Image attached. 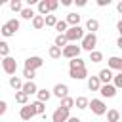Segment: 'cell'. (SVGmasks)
Masks as SVG:
<instances>
[{
	"mask_svg": "<svg viewBox=\"0 0 122 122\" xmlns=\"http://www.w3.org/2000/svg\"><path fill=\"white\" fill-rule=\"evenodd\" d=\"M19 116H21V120H25V122H29V120L34 116V112H32V109H30V105H29V103L21 107V111H19Z\"/></svg>",
	"mask_w": 122,
	"mask_h": 122,
	"instance_id": "cell-14",
	"label": "cell"
},
{
	"mask_svg": "<svg viewBox=\"0 0 122 122\" xmlns=\"http://www.w3.org/2000/svg\"><path fill=\"white\" fill-rule=\"evenodd\" d=\"M120 120V112L116 109H109L107 111V122H118Z\"/></svg>",
	"mask_w": 122,
	"mask_h": 122,
	"instance_id": "cell-22",
	"label": "cell"
},
{
	"mask_svg": "<svg viewBox=\"0 0 122 122\" xmlns=\"http://www.w3.org/2000/svg\"><path fill=\"white\" fill-rule=\"evenodd\" d=\"M2 69H4V72L6 74H15V71H17V61L11 57V55H8V57H2Z\"/></svg>",
	"mask_w": 122,
	"mask_h": 122,
	"instance_id": "cell-5",
	"label": "cell"
},
{
	"mask_svg": "<svg viewBox=\"0 0 122 122\" xmlns=\"http://www.w3.org/2000/svg\"><path fill=\"white\" fill-rule=\"evenodd\" d=\"M116 29H118V32H122V21H118V23H116Z\"/></svg>",
	"mask_w": 122,
	"mask_h": 122,
	"instance_id": "cell-46",
	"label": "cell"
},
{
	"mask_svg": "<svg viewBox=\"0 0 122 122\" xmlns=\"http://www.w3.org/2000/svg\"><path fill=\"white\" fill-rule=\"evenodd\" d=\"M109 4H111V0H97V6H101V8L103 6H109Z\"/></svg>",
	"mask_w": 122,
	"mask_h": 122,
	"instance_id": "cell-41",
	"label": "cell"
},
{
	"mask_svg": "<svg viewBox=\"0 0 122 122\" xmlns=\"http://www.w3.org/2000/svg\"><path fill=\"white\" fill-rule=\"evenodd\" d=\"M15 101H17L19 105H27V103H29V95H25V93L19 90V92H15Z\"/></svg>",
	"mask_w": 122,
	"mask_h": 122,
	"instance_id": "cell-29",
	"label": "cell"
},
{
	"mask_svg": "<svg viewBox=\"0 0 122 122\" xmlns=\"http://www.w3.org/2000/svg\"><path fill=\"white\" fill-rule=\"evenodd\" d=\"M23 76L27 78V82H29V80H34V76H36V71H30V69H23Z\"/></svg>",
	"mask_w": 122,
	"mask_h": 122,
	"instance_id": "cell-38",
	"label": "cell"
},
{
	"mask_svg": "<svg viewBox=\"0 0 122 122\" xmlns=\"http://www.w3.org/2000/svg\"><path fill=\"white\" fill-rule=\"evenodd\" d=\"M88 97H84V95H80V97H76L74 99V107L76 109H88Z\"/></svg>",
	"mask_w": 122,
	"mask_h": 122,
	"instance_id": "cell-25",
	"label": "cell"
},
{
	"mask_svg": "<svg viewBox=\"0 0 122 122\" xmlns=\"http://www.w3.org/2000/svg\"><path fill=\"white\" fill-rule=\"evenodd\" d=\"M116 88L112 86V84H101V88H99V93H101V97H114L116 95Z\"/></svg>",
	"mask_w": 122,
	"mask_h": 122,
	"instance_id": "cell-11",
	"label": "cell"
},
{
	"mask_svg": "<svg viewBox=\"0 0 122 122\" xmlns=\"http://www.w3.org/2000/svg\"><path fill=\"white\" fill-rule=\"evenodd\" d=\"M80 46H76V44H67L63 50H61V55L63 57H67V59H74V57H80Z\"/></svg>",
	"mask_w": 122,
	"mask_h": 122,
	"instance_id": "cell-4",
	"label": "cell"
},
{
	"mask_svg": "<svg viewBox=\"0 0 122 122\" xmlns=\"http://www.w3.org/2000/svg\"><path fill=\"white\" fill-rule=\"evenodd\" d=\"M90 61H92V63H101V61H103V53L97 51V50L90 51Z\"/></svg>",
	"mask_w": 122,
	"mask_h": 122,
	"instance_id": "cell-28",
	"label": "cell"
},
{
	"mask_svg": "<svg viewBox=\"0 0 122 122\" xmlns=\"http://www.w3.org/2000/svg\"><path fill=\"white\" fill-rule=\"evenodd\" d=\"M19 25H21V23H19V19H10V21H6V27H8L13 34L19 30Z\"/></svg>",
	"mask_w": 122,
	"mask_h": 122,
	"instance_id": "cell-27",
	"label": "cell"
},
{
	"mask_svg": "<svg viewBox=\"0 0 122 122\" xmlns=\"http://www.w3.org/2000/svg\"><path fill=\"white\" fill-rule=\"evenodd\" d=\"M116 48H120V50H122V36L116 40Z\"/></svg>",
	"mask_w": 122,
	"mask_h": 122,
	"instance_id": "cell-45",
	"label": "cell"
},
{
	"mask_svg": "<svg viewBox=\"0 0 122 122\" xmlns=\"http://www.w3.org/2000/svg\"><path fill=\"white\" fill-rule=\"evenodd\" d=\"M21 92H23L25 95H32V93H36V92H38V86L34 84V80H29V82H23Z\"/></svg>",
	"mask_w": 122,
	"mask_h": 122,
	"instance_id": "cell-13",
	"label": "cell"
},
{
	"mask_svg": "<svg viewBox=\"0 0 122 122\" xmlns=\"http://www.w3.org/2000/svg\"><path fill=\"white\" fill-rule=\"evenodd\" d=\"M0 63H2V57H0Z\"/></svg>",
	"mask_w": 122,
	"mask_h": 122,
	"instance_id": "cell-48",
	"label": "cell"
},
{
	"mask_svg": "<svg viewBox=\"0 0 122 122\" xmlns=\"http://www.w3.org/2000/svg\"><path fill=\"white\" fill-rule=\"evenodd\" d=\"M51 95H55V97H59V99H63V97H67L69 95V86L67 84H55L53 86V90H51Z\"/></svg>",
	"mask_w": 122,
	"mask_h": 122,
	"instance_id": "cell-7",
	"label": "cell"
},
{
	"mask_svg": "<svg viewBox=\"0 0 122 122\" xmlns=\"http://www.w3.org/2000/svg\"><path fill=\"white\" fill-rule=\"evenodd\" d=\"M69 76L72 80H84L88 76V69L82 67V69H69Z\"/></svg>",
	"mask_w": 122,
	"mask_h": 122,
	"instance_id": "cell-10",
	"label": "cell"
},
{
	"mask_svg": "<svg viewBox=\"0 0 122 122\" xmlns=\"http://www.w3.org/2000/svg\"><path fill=\"white\" fill-rule=\"evenodd\" d=\"M88 107H90L92 112L97 114V116H101V114L107 112V105H105L103 99H92V101H88Z\"/></svg>",
	"mask_w": 122,
	"mask_h": 122,
	"instance_id": "cell-3",
	"label": "cell"
},
{
	"mask_svg": "<svg viewBox=\"0 0 122 122\" xmlns=\"http://www.w3.org/2000/svg\"><path fill=\"white\" fill-rule=\"evenodd\" d=\"M61 4H63V6H71V4H72V0H61Z\"/></svg>",
	"mask_w": 122,
	"mask_h": 122,
	"instance_id": "cell-44",
	"label": "cell"
},
{
	"mask_svg": "<svg viewBox=\"0 0 122 122\" xmlns=\"http://www.w3.org/2000/svg\"><path fill=\"white\" fill-rule=\"evenodd\" d=\"M42 65H44V59H42V57H38V55H30V57H27V59H25V69L36 71V69H40Z\"/></svg>",
	"mask_w": 122,
	"mask_h": 122,
	"instance_id": "cell-6",
	"label": "cell"
},
{
	"mask_svg": "<svg viewBox=\"0 0 122 122\" xmlns=\"http://www.w3.org/2000/svg\"><path fill=\"white\" fill-rule=\"evenodd\" d=\"M67 29H69V25L65 23V19H57V23H55V30H59V34H63Z\"/></svg>",
	"mask_w": 122,
	"mask_h": 122,
	"instance_id": "cell-33",
	"label": "cell"
},
{
	"mask_svg": "<svg viewBox=\"0 0 122 122\" xmlns=\"http://www.w3.org/2000/svg\"><path fill=\"white\" fill-rule=\"evenodd\" d=\"M19 15H21L23 19H32L36 13H34V10H32V8H29V6H27V8H23V10L19 11Z\"/></svg>",
	"mask_w": 122,
	"mask_h": 122,
	"instance_id": "cell-26",
	"label": "cell"
},
{
	"mask_svg": "<svg viewBox=\"0 0 122 122\" xmlns=\"http://www.w3.org/2000/svg\"><path fill=\"white\" fill-rule=\"evenodd\" d=\"M67 44H69V42L65 40V36H63V34H57V36H55V44H53V46H57L59 50H63Z\"/></svg>",
	"mask_w": 122,
	"mask_h": 122,
	"instance_id": "cell-34",
	"label": "cell"
},
{
	"mask_svg": "<svg viewBox=\"0 0 122 122\" xmlns=\"http://www.w3.org/2000/svg\"><path fill=\"white\" fill-rule=\"evenodd\" d=\"M48 53H50V57H51V59H59V57H61V50H59L57 46H50Z\"/></svg>",
	"mask_w": 122,
	"mask_h": 122,
	"instance_id": "cell-35",
	"label": "cell"
},
{
	"mask_svg": "<svg viewBox=\"0 0 122 122\" xmlns=\"http://www.w3.org/2000/svg\"><path fill=\"white\" fill-rule=\"evenodd\" d=\"M65 23H67V25H71V27H76V25L80 23V15H78L76 11H71V13H67Z\"/></svg>",
	"mask_w": 122,
	"mask_h": 122,
	"instance_id": "cell-15",
	"label": "cell"
},
{
	"mask_svg": "<svg viewBox=\"0 0 122 122\" xmlns=\"http://www.w3.org/2000/svg\"><path fill=\"white\" fill-rule=\"evenodd\" d=\"M84 34H86V32H84V29H82L80 25H76V27H69V29L63 32V36H65V40H67L69 44H76V40H82Z\"/></svg>",
	"mask_w": 122,
	"mask_h": 122,
	"instance_id": "cell-1",
	"label": "cell"
},
{
	"mask_svg": "<svg viewBox=\"0 0 122 122\" xmlns=\"http://www.w3.org/2000/svg\"><path fill=\"white\" fill-rule=\"evenodd\" d=\"M107 69H114V71H118V72H122V57H118V55H112V57H109L107 59Z\"/></svg>",
	"mask_w": 122,
	"mask_h": 122,
	"instance_id": "cell-8",
	"label": "cell"
},
{
	"mask_svg": "<svg viewBox=\"0 0 122 122\" xmlns=\"http://www.w3.org/2000/svg\"><path fill=\"white\" fill-rule=\"evenodd\" d=\"M38 15L46 17L50 15V8H48V0H38Z\"/></svg>",
	"mask_w": 122,
	"mask_h": 122,
	"instance_id": "cell-18",
	"label": "cell"
},
{
	"mask_svg": "<svg viewBox=\"0 0 122 122\" xmlns=\"http://www.w3.org/2000/svg\"><path fill=\"white\" fill-rule=\"evenodd\" d=\"M6 111H8V105H6V101H2V99H0V116H4V114H6Z\"/></svg>",
	"mask_w": 122,
	"mask_h": 122,
	"instance_id": "cell-40",
	"label": "cell"
},
{
	"mask_svg": "<svg viewBox=\"0 0 122 122\" xmlns=\"http://www.w3.org/2000/svg\"><path fill=\"white\" fill-rule=\"evenodd\" d=\"M82 67H86V63H84V59H80V57H74V59L69 61V69H82Z\"/></svg>",
	"mask_w": 122,
	"mask_h": 122,
	"instance_id": "cell-23",
	"label": "cell"
},
{
	"mask_svg": "<svg viewBox=\"0 0 122 122\" xmlns=\"http://www.w3.org/2000/svg\"><path fill=\"white\" fill-rule=\"evenodd\" d=\"M59 107H61V109H65V111H71V109L74 107V99L67 95V97H63V99H61V105H59Z\"/></svg>",
	"mask_w": 122,
	"mask_h": 122,
	"instance_id": "cell-21",
	"label": "cell"
},
{
	"mask_svg": "<svg viewBox=\"0 0 122 122\" xmlns=\"http://www.w3.org/2000/svg\"><path fill=\"white\" fill-rule=\"evenodd\" d=\"M10 8H11V11H21L23 10V2L21 0H11L10 2Z\"/></svg>",
	"mask_w": 122,
	"mask_h": 122,
	"instance_id": "cell-37",
	"label": "cell"
},
{
	"mask_svg": "<svg viewBox=\"0 0 122 122\" xmlns=\"http://www.w3.org/2000/svg\"><path fill=\"white\" fill-rule=\"evenodd\" d=\"M10 55V44L0 40V57H8Z\"/></svg>",
	"mask_w": 122,
	"mask_h": 122,
	"instance_id": "cell-31",
	"label": "cell"
},
{
	"mask_svg": "<svg viewBox=\"0 0 122 122\" xmlns=\"http://www.w3.org/2000/svg\"><path fill=\"white\" fill-rule=\"evenodd\" d=\"M95 46H97V36H95V34L88 32V34H84V36H82V40H80V50L93 51V50H95Z\"/></svg>",
	"mask_w": 122,
	"mask_h": 122,
	"instance_id": "cell-2",
	"label": "cell"
},
{
	"mask_svg": "<svg viewBox=\"0 0 122 122\" xmlns=\"http://www.w3.org/2000/svg\"><path fill=\"white\" fill-rule=\"evenodd\" d=\"M97 29H99V21L90 17V19L86 21V30H88V32H92V34H95V30H97Z\"/></svg>",
	"mask_w": 122,
	"mask_h": 122,
	"instance_id": "cell-19",
	"label": "cell"
},
{
	"mask_svg": "<svg viewBox=\"0 0 122 122\" xmlns=\"http://www.w3.org/2000/svg\"><path fill=\"white\" fill-rule=\"evenodd\" d=\"M32 27H34L36 30H40V29L44 27V17H42V15H34V17H32Z\"/></svg>",
	"mask_w": 122,
	"mask_h": 122,
	"instance_id": "cell-30",
	"label": "cell"
},
{
	"mask_svg": "<svg viewBox=\"0 0 122 122\" xmlns=\"http://www.w3.org/2000/svg\"><path fill=\"white\" fill-rule=\"evenodd\" d=\"M2 6H4V0H0V8H2Z\"/></svg>",
	"mask_w": 122,
	"mask_h": 122,
	"instance_id": "cell-47",
	"label": "cell"
},
{
	"mask_svg": "<svg viewBox=\"0 0 122 122\" xmlns=\"http://www.w3.org/2000/svg\"><path fill=\"white\" fill-rule=\"evenodd\" d=\"M29 105H30V109H32L34 114H42V116H44V112H46V103L34 101V103H29Z\"/></svg>",
	"mask_w": 122,
	"mask_h": 122,
	"instance_id": "cell-16",
	"label": "cell"
},
{
	"mask_svg": "<svg viewBox=\"0 0 122 122\" xmlns=\"http://www.w3.org/2000/svg\"><path fill=\"white\" fill-rule=\"evenodd\" d=\"M10 86H11L15 92H19L21 86H23V80H21L19 76H10Z\"/></svg>",
	"mask_w": 122,
	"mask_h": 122,
	"instance_id": "cell-24",
	"label": "cell"
},
{
	"mask_svg": "<svg viewBox=\"0 0 122 122\" xmlns=\"http://www.w3.org/2000/svg\"><path fill=\"white\" fill-rule=\"evenodd\" d=\"M74 4H76V6H80V8H82V6H86V0H74Z\"/></svg>",
	"mask_w": 122,
	"mask_h": 122,
	"instance_id": "cell-43",
	"label": "cell"
},
{
	"mask_svg": "<svg viewBox=\"0 0 122 122\" xmlns=\"http://www.w3.org/2000/svg\"><path fill=\"white\" fill-rule=\"evenodd\" d=\"M55 23H57V17H55L53 13H50V15L44 17V25H46V27H55Z\"/></svg>",
	"mask_w": 122,
	"mask_h": 122,
	"instance_id": "cell-32",
	"label": "cell"
},
{
	"mask_svg": "<svg viewBox=\"0 0 122 122\" xmlns=\"http://www.w3.org/2000/svg\"><path fill=\"white\" fill-rule=\"evenodd\" d=\"M97 80L101 84H111L112 82V71L111 69H101L99 74H97Z\"/></svg>",
	"mask_w": 122,
	"mask_h": 122,
	"instance_id": "cell-12",
	"label": "cell"
},
{
	"mask_svg": "<svg viewBox=\"0 0 122 122\" xmlns=\"http://www.w3.org/2000/svg\"><path fill=\"white\" fill-rule=\"evenodd\" d=\"M36 97H38L36 101H40V103H46V101L51 97V92H50V90H46V88H42V90H38V92H36Z\"/></svg>",
	"mask_w": 122,
	"mask_h": 122,
	"instance_id": "cell-17",
	"label": "cell"
},
{
	"mask_svg": "<svg viewBox=\"0 0 122 122\" xmlns=\"http://www.w3.org/2000/svg\"><path fill=\"white\" fill-rule=\"evenodd\" d=\"M112 86L118 90V88H122V72H116V74H112Z\"/></svg>",
	"mask_w": 122,
	"mask_h": 122,
	"instance_id": "cell-36",
	"label": "cell"
},
{
	"mask_svg": "<svg viewBox=\"0 0 122 122\" xmlns=\"http://www.w3.org/2000/svg\"><path fill=\"white\" fill-rule=\"evenodd\" d=\"M67 122H82V120H80L78 116H69V118H67Z\"/></svg>",
	"mask_w": 122,
	"mask_h": 122,
	"instance_id": "cell-42",
	"label": "cell"
},
{
	"mask_svg": "<svg viewBox=\"0 0 122 122\" xmlns=\"http://www.w3.org/2000/svg\"><path fill=\"white\" fill-rule=\"evenodd\" d=\"M71 114H69V111H65V109H61V107H57L55 111H53V114H51V120L53 122H67V118H69Z\"/></svg>",
	"mask_w": 122,
	"mask_h": 122,
	"instance_id": "cell-9",
	"label": "cell"
},
{
	"mask_svg": "<svg viewBox=\"0 0 122 122\" xmlns=\"http://www.w3.org/2000/svg\"><path fill=\"white\" fill-rule=\"evenodd\" d=\"M57 6H59V2H57V0H48V8H50V13H51V11H55V10H57Z\"/></svg>",
	"mask_w": 122,
	"mask_h": 122,
	"instance_id": "cell-39",
	"label": "cell"
},
{
	"mask_svg": "<svg viewBox=\"0 0 122 122\" xmlns=\"http://www.w3.org/2000/svg\"><path fill=\"white\" fill-rule=\"evenodd\" d=\"M88 88H90V92H99L101 82L97 80V76H90V78H88Z\"/></svg>",
	"mask_w": 122,
	"mask_h": 122,
	"instance_id": "cell-20",
	"label": "cell"
}]
</instances>
